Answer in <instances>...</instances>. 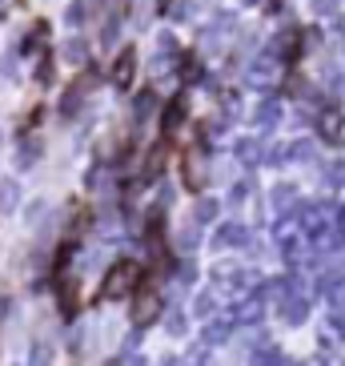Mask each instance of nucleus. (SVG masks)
<instances>
[{
    "instance_id": "2",
    "label": "nucleus",
    "mask_w": 345,
    "mask_h": 366,
    "mask_svg": "<svg viewBox=\"0 0 345 366\" xmlns=\"http://www.w3.org/2000/svg\"><path fill=\"white\" fill-rule=\"evenodd\" d=\"M133 326H153L157 318H161V290H157V282L145 278V286H140L137 294H133Z\"/></svg>"
},
{
    "instance_id": "5",
    "label": "nucleus",
    "mask_w": 345,
    "mask_h": 366,
    "mask_svg": "<svg viewBox=\"0 0 345 366\" xmlns=\"http://www.w3.org/2000/svg\"><path fill=\"white\" fill-rule=\"evenodd\" d=\"M133 61H137V53H133V49H125V53L117 56V65H113V85H117V89H129V81H133Z\"/></svg>"
},
{
    "instance_id": "6",
    "label": "nucleus",
    "mask_w": 345,
    "mask_h": 366,
    "mask_svg": "<svg viewBox=\"0 0 345 366\" xmlns=\"http://www.w3.org/2000/svg\"><path fill=\"white\" fill-rule=\"evenodd\" d=\"M165 157H169V141H157L153 145V153H149V162H145V182H153V177H161V169H165Z\"/></svg>"
},
{
    "instance_id": "1",
    "label": "nucleus",
    "mask_w": 345,
    "mask_h": 366,
    "mask_svg": "<svg viewBox=\"0 0 345 366\" xmlns=\"http://www.w3.org/2000/svg\"><path fill=\"white\" fill-rule=\"evenodd\" d=\"M140 286H145V266H140V262H133V258H120L117 266L105 274L97 298L101 302H120V298H133Z\"/></svg>"
},
{
    "instance_id": "4",
    "label": "nucleus",
    "mask_w": 345,
    "mask_h": 366,
    "mask_svg": "<svg viewBox=\"0 0 345 366\" xmlns=\"http://www.w3.org/2000/svg\"><path fill=\"white\" fill-rule=\"evenodd\" d=\"M53 286H56V298H61V314H65V318H76V310H81V290H76L68 278H56Z\"/></svg>"
},
{
    "instance_id": "7",
    "label": "nucleus",
    "mask_w": 345,
    "mask_h": 366,
    "mask_svg": "<svg viewBox=\"0 0 345 366\" xmlns=\"http://www.w3.org/2000/svg\"><path fill=\"white\" fill-rule=\"evenodd\" d=\"M185 121V97L169 101V109H165V121H161V133L169 137V133H177V125Z\"/></svg>"
},
{
    "instance_id": "3",
    "label": "nucleus",
    "mask_w": 345,
    "mask_h": 366,
    "mask_svg": "<svg viewBox=\"0 0 345 366\" xmlns=\"http://www.w3.org/2000/svg\"><path fill=\"white\" fill-rule=\"evenodd\" d=\"M181 173H185V189H201L205 185V173H201V145H189L181 157Z\"/></svg>"
}]
</instances>
